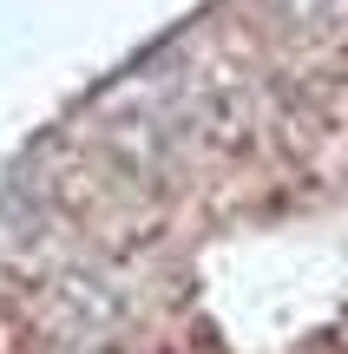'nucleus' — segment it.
<instances>
[{
  "mask_svg": "<svg viewBox=\"0 0 348 354\" xmlns=\"http://www.w3.org/2000/svg\"><path fill=\"white\" fill-rule=\"evenodd\" d=\"M283 39H336L348 26V0H263Z\"/></svg>",
  "mask_w": 348,
  "mask_h": 354,
  "instance_id": "1",
  "label": "nucleus"
}]
</instances>
